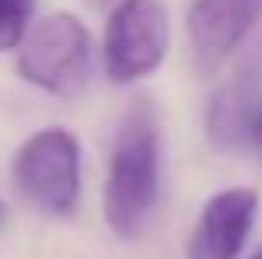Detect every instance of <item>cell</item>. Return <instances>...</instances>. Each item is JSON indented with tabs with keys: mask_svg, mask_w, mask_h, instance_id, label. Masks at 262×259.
Here are the masks:
<instances>
[{
	"mask_svg": "<svg viewBox=\"0 0 262 259\" xmlns=\"http://www.w3.org/2000/svg\"><path fill=\"white\" fill-rule=\"evenodd\" d=\"M249 146L256 149V156H259V163H262V100H259L256 117H252V136H249Z\"/></svg>",
	"mask_w": 262,
	"mask_h": 259,
	"instance_id": "obj_9",
	"label": "cell"
},
{
	"mask_svg": "<svg viewBox=\"0 0 262 259\" xmlns=\"http://www.w3.org/2000/svg\"><path fill=\"white\" fill-rule=\"evenodd\" d=\"M4 223H7V203L0 200V229H4Z\"/></svg>",
	"mask_w": 262,
	"mask_h": 259,
	"instance_id": "obj_11",
	"label": "cell"
},
{
	"mask_svg": "<svg viewBox=\"0 0 262 259\" xmlns=\"http://www.w3.org/2000/svg\"><path fill=\"white\" fill-rule=\"evenodd\" d=\"M33 10V0H0V50H17L24 44Z\"/></svg>",
	"mask_w": 262,
	"mask_h": 259,
	"instance_id": "obj_8",
	"label": "cell"
},
{
	"mask_svg": "<svg viewBox=\"0 0 262 259\" xmlns=\"http://www.w3.org/2000/svg\"><path fill=\"white\" fill-rule=\"evenodd\" d=\"M86 7H93V10H100V13H113L120 4H126V0H83Z\"/></svg>",
	"mask_w": 262,
	"mask_h": 259,
	"instance_id": "obj_10",
	"label": "cell"
},
{
	"mask_svg": "<svg viewBox=\"0 0 262 259\" xmlns=\"http://www.w3.org/2000/svg\"><path fill=\"white\" fill-rule=\"evenodd\" d=\"M259 213L256 189L232 186L209 196L186 243V259H239Z\"/></svg>",
	"mask_w": 262,
	"mask_h": 259,
	"instance_id": "obj_7",
	"label": "cell"
},
{
	"mask_svg": "<svg viewBox=\"0 0 262 259\" xmlns=\"http://www.w3.org/2000/svg\"><path fill=\"white\" fill-rule=\"evenodd\" d=\"M249 259H262V246H259V249H256V253H252Z\"/></svg>",
	"mask_w": 262,
	"mask_h": 259,
	"instance_id": "obj_12",
	"label": "cell"
},
{
	"mask_svg": "<svg viewBox=\"0 0 262 259\" xmlns=\"http://www.w3.org/2000/svg\"><path fill=\"white\" fill-rule=\"evenodd\" d=\"M262 20V0H196L186 13L196 73H216Z\"/></svg>",
	"mask_w": 262,
	"mask_h": 259,
	"instance_id": "obj_5",
	"label": "cell"
},
{
	"mask_svg": "<svg viewBox=\"0 0 262 259\" xmlns=\"http://www.w3.org/2000/svg\"><path fill=\"white\" fill-rule=\"evenodd\" d=\"M169 50V17L160 0H126L106 20L103 70L113 83H136L160 70Z\"/></svg>",
	"mask_w": 262,
	"mask_h": 259,
	"instance_id": "obj_4",
	"label": "cell"
},
{
	"mask_svg": "<svg viewBox=\"0 0 262 259\" xmlns=\"http://www.w3.org/2000/svg\"><path fill=\"white\" fill-rule=\"evenodd\" d=\"M160 203V130L146 100L129 106L116 130L103 186V220L116 240H136Z\"/></svg>",
	"mask_w": 262,
	"mask_h": 259,
	"instance_id": "obj_1",
	"label": "cell"
},
{
	"mask_svg": "<svg viewBox=\"0 0 262 259\" xmlns=\"http://www.w3.org/2000/svg\"><path fill=\"white\" fill-rule=\"evenodd\" d=\"M10 176L17 193L43 216H57V220L73 216L83 180L77 136L63 126H47L33 133L13 156Z\"/></svg>",
	"mask_w": 262,
	"mask_h": 259,
	"instance_id": "obj_3",
	"label": "cell"
},
{
	"mask_svg": "<svg viewBox=\"0 0 262 259\" xmlns=\"http://www.w3.org/2000/svg\"><path fill=\"white\" fill-rule=\"evenodd\" d=\"M259 80H262V47L212 90L206 103V140L219 153H243L252 136V117L259 110Z\"/></svg>",
	"mask_w": 262,
	"mask_h": 259,
	"instance_id": "obj_6",
	"label": "cell"
},
{
	"mask_svg": "<svg viewBox=\"0 0 262 259\" xmlns=\"http://www.w3.org/2000/svg\"><path fill=\"white\" fill-rule=\"evenodd\" d=\"M17 73L50 97H77L93 77V37L77 13H50L17 47Z\"/></svg>",
	"mask_w": 262,
	"mask_h": 259,
	"instance_id": "obj_2",
	"label": "cell"
}]
</instances>
